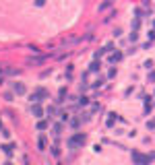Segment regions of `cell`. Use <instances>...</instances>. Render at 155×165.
<instances>
[{
	"label": "cell",
	"mask_w": 155,
	"mask_h": 165,
	"mask_svg": "<svg viewBox=\"0 0 155 165\" xmlns=\"http://www.w3.org/2000/svg\"><path fill=\"white\" fill-rule=\"evenodd\" d=\"M37 147H39V151H44V149H46V138H44V136H39V141H37Z\"/></svg>",
	"instance_id": "cell-5"
},
{
	"label": "cell",
	"mask_w": 155,
	"mask_h": 165,
	"mask_svg": "<svg viewBox=\"0 0 155 165\" xmlns=\"http://www.w3.org/2000/svg\"><path fill=\"white\" fill-rule=\"evenodd\" d=\"M85 141H87V136H85L83 132H79V134H74V136L68 138V147L74 149V147H79V144H85Z\"/></svg>",
	"instance_id": "cell-1"
},
{
	"label": "cell",
	"mask_w": 155,
	"mask_h": 165,
	"mask_svg": "<svg viewBox=\"0 0 155 165\" xmlns=\"http://www.w3.org/2000/svg\"><path fill=\"white\" fill-rule=\"evenodd\" d=\"M0 149H2V151H4L6 155H12V149H15V144H4V147H0Z\"/></svg>",
	"instance_id": "cell-3"
},
{
	"label": "cell",
	"mask_w": 155,
	"mask_h": 165,
	"mask_svg": "<svg viewBox=\"0 0 155 165\" xmlns=\"http://www.w3.org/2000/svg\"><path fill=\"white\" fill-rule=\"evenodd\" d=\"M4 165H11V163H4Z\"/></svg>",
	"instance_id": "cell-9"
},
{
	"label": "cell",
	"mask_w": 155,
	"mask_h": 165,
	"mask_svg": "<svg viewBox=\"0 0 155 165\" xmlns=\"http://www.w3.org/2000/svg\"><path fill=\"white\" fill-rule=\"evenodd\" d=\"M48 128V122H37V130H46Z\"/></svg>",
	"instance_id": "cell-7"
},
{
	"label": "cell",
	"mask_w": 155,
	"mask_h": 165,
	"mask_svg": "<svg viewBox=\"0 0 155 165\" xmlns=\"http://www.w3.org/2000/svg\"><path fill=\"white\" fill-rule=\"evenodd\" d=\"M120 58H122V54H120V52H116V54H112V56H110V62H118Z\"/></svg>",
	"instance_id": "cell-6"
},
{
	"label": "cell",
	"mask_w": 155,
	"mask_h": 165,
	"mask_svg": "<svg viewBox=\"0 0 155 165\" xmlns=\"http://www.w3.org/2000/svg\"><path fill=\"white\" fill-rule=\"evenodd\" d=\"M41 114H44V109H41L39 105H33V116H35V118H39Z\"/></svg>",
	"instance_id": "cell-4"
},
{
	"label": "cell",
	"mask_w": 155,
	"mask_h": 165,
	"mask_svg": "<svg viewBox=\"0 0 155 165\" xmlns=\"http://www.w3.org/2000/svg\"><path fill=\"white\" fill-rule=\"evenodd\" d=\"M12 89H15V93H17V95H23L25 91H27L23 82H15V87H12Z\"/></svg>",
	"instance_id": "cell-2"
},
{
	"label": "cell",
	"mask_w": 155,
	"mask_h": 165,
	"mask_svg": "<svg viewBox=\"0 0 155 165\" xmlns=\"http://www.w3.org/2000/svg\"><path fill=\"white\" fill-rule=\"evenodd\" d=\"M149 81H151V82H155V72H151V74H149Z\"/></svg>",
	"instance_id": "cell-8"
}]
</instances>
